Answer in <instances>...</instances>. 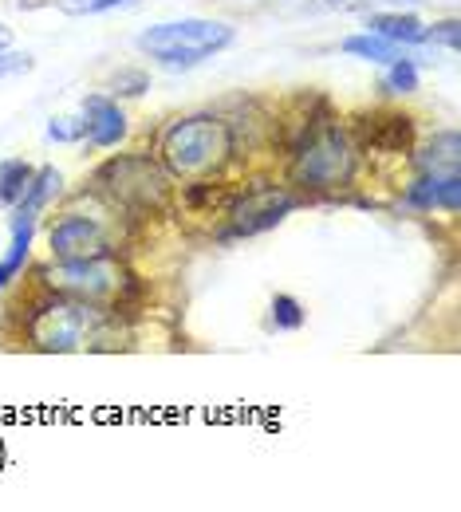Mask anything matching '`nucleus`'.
Instances as JSON below:
<instances>
[{
	"mask_svg": "<svg viewBox=\"0 0 461 512\" xmlns=\"http://www.w3.org/2000/svg\"><path fill=\"white\" fill-rule=\"evenodd\" d=\"M158 154L170 178H205L233 158V130L213 115H190L162 134Z\"/></svg>",
	"mask_w": 461,
	"mask_h": 512,
	"instance_id": "f257e3e1",
	"label": "nucleus"
},
{
	"mask_svg": "<svg viewBox=\"0 0 461 512\" xmlns=\"http://www.w3.org/2000/svg\"><path fill=\"white\" fill-rule=\"evenodd\" d=\"M95 190L134 217H150L170 197V174L150 154H119L95 170Z\"/></svg>",
	"mask_w": 461,
	"mask_h": 512,
	"instance_id": "f03ea898",
	"label": "nucleus"
},
{
	"mask_svg": "<svg viewBox=\"0 0 461 512\" xmlns=\"http://www.w3.org/2000/svg\"><path fill=\"white\" fill-rule=\"evenodd\" d=\"M229 44H233V28L221 20H201V16L154 24L138 36V52H146L162 67H198L213 60L217 52H225Z\"/></svg>",
	"mask_w": 461,
	"mask_h": 512,
	"instance_id": "7ed1b4c3",
	"label": "nucleus"
},
{
	"mask_svg": "<svg viewBox=\"0 0 461 512\" xmlns=\"http://www.w3.org/2000/svg\"><path fill=\"white\" fill-rule=\"evenodd\" d=\"M355 146L339 123L308 127L292 150V182L304 190H335L355 178Z\"/></svg>",
	"mask_w": 461,
	"mask_h": 512,
	"instance_id": "20e7f679",
	"label": "nucleus"
},
{
	"mask_svg": "<svg viewBox=\"0 0 461 512\" xmlns=\"http://www.w3.org/2000/svg\"><path fill=\"white\" fill-rule=\"evenodd\" d=\"M99 320L103 316H99L95 304L60 292V296L36 304V312L28 320V335H32V343L40 351H79L91 339V331H95Z\"/></svg>",
	"mask_w": 461,
	"mask_h": 512,
	"instance_id": "39448f33",
	"label": "nucleus"
},
{
	"mask_svg": "<svg viewBox=\"0 0 461 512\" xmlns=\"http://www.w3.org/2000/svg\"><path fill=\"white\" fill-rule=\"evenodd\" d=\"M44 276L52 280L56 292L75 296V300H87V304H103V300H115L119 304L123 288L134 284V276H127L123 264L111 260V253L91 256V260H64V264H56Z\"/></svg>",
	"mask_w": 461,
	"mask_h": 512,
	"instance_id": "423d86ee",
	"label": "nucleus"
},
{
	"mask_svg": "<svg viewBox=\"0 0 461 512\" xmlns=\"http://www.w3.org/2000/svg\"><path fill=\"white\" fill-rule=\"evenodd\" d=\"M300 201L284 190H253L229 209V233L225 237H257L264 229H276Z\"/></svg>",
	"mask_w": 461,
	"mask_h": 512,
	"instance_id": "0eeeda50",
	"label": "nucleus"
},
{
	"mask_svg": "<svg viewBox=\"0 0 461 512\" xmlns=\"http://www.w3.org/2000/svg\"><path fill=\"white\" fill-rule=\"evenodd\" d=\"M48 245H52V256H56L60 264H64V260H91V256L111 253V233H107L95 217L64 213V217L52 225Z\"/></svg>",
	"mask_w": 461,
	"mask_h": 512,
	"instance_id": "6e6552de",
	"label": "nucleus"
},
{
	"mask_svg": "<svg viewBox=\"0 0 461 512\" xmlns=\"http://www.w3.org/2000/svg\"><path fill=\"white\" fill-rule=\"evenodd\" d=\"M359 142L363 150H375V154H406L414 146V119L398 111L367 115L359 119Z\"/></svg>",
	"mask_w": 461,
	"mask_h": 512,
	"instance_id": "1a4fd4ad",
	"label": "nucleus"
},
{
	"mask_svg": "<svg viewBox=\"0 0 461 512\" xmlns=\"http://www.w3.org/2000/svg\"><path fill=\"white\" fill-rule=\"evenodd\" d=\"M83 134H87V142L99 146V150L119 146V142L127 138V115H123V107H119L115 99L91 95V99L83 103Z\"/></svg>",
	"mask_w": 461,
	"mask_h": 512,
	"instance_id": "9d476101",
	"label": "nucleus"
},
{
	"mask_svg": "<svg viewBox=\"0 0 461 512\" xmlns=\"http://www.w3.org/2000/svg\"><path fill=\"white\" fill-rule=\"evenodd\" d=\"M367 32L391 40L398 48H414V44L426 40V24H422L418 16H410V12H375V16L367 20Z\"/></svg>",
	"mask_w": 461,
	"mask_h": 512,
	"instance_id": "9b49d317",
	"label": "nucleus"
},
{
	"mask_svg": "<svg viewBox=\"0 0 461 512\" xmlns=\"http://www.w3.org/2000/svg\"><path fill=\"white\" fill-rule=\"evenodd\" d=\"M32 237H36V217L16 213L12 217V245H8V256L0 260V288L24 272V260L32 253Z\"/></svg>",
	"mask_w": 461,
	"mask_h": 512,
	"instance_id": "f8f14e48",
	"label": "nucleus"
},
{
	"mask_svg": "<svg viewBox=\"0 0 461 512\" xmlns=\"http://www.w3.org/2000/svg\"><path fill=\"white\" fill-rule=\"evenodd\" d=\"M458 158H461V138L458 130H438L426 146V154H418V166L422 174H454L458 170Z\"/></svg>",
	"mask_w": 461,
	"mask_h": 512,
	"instance_id": "ddd939ff",
	"label": "nucleus"
},
{
	"mask_svg": "<svg viewBox=\"0 0 461 512\" xmlns=\"http://www.w3.org/2000/svg\"><path fill=\"white\" fill-rule=\"evenodd\" d=\"M60 186H64V178H60V170H56V166L36 170V174H32V182H28V190H24V197L16 201V213H24V217H40V209H44L48 201H56V197H60Z\"/></svg>",
	"mask_w": 461,
	"mask_h": 512,
	"instance_id": "4468645a",
	"label": "nucleus"
},
{
	"mask_svg": "<svg viewBox=\"0 0 461 512\" xmlns=\"http://www.w3.org/2000/svg\"><path fill=\"white\" fill-rule=\"evenodd\" d=\"M343 52L347 56H355V60H367V64H395L398 56H402V48L391 44V40H383V36H375V32H355V36H347L343 40Z\"/></svg>",
	"mask_w": 461,
	"mask_h": 512,
	"instance_id": "2eb2a0df",
	"label": "nucleus"
},
{
	"mask_svg": "<svg viewBox=\"0 0 461 512\" xmlns=\"http://www.w3.org/2000/svg\"><path fill=\"white\" fill-rule=\"evenodd\" d=\"M32 166L24 162V158H8V162H0V205H16L24 190H28V182H32Z\"/></svg>",
	"mask_w": 461,
	"mask_h": 512,
	"instance_id": "dca6fc26",
	"label": "nucleus"
},
{
	"mask_svg": "<svg viewBox=\"0 0 461 512\" xmlns=\"http://www.w3.org/2000/svg\"><path fill=\"white\" fill-rule=\"evenodd\" d=\"M383 91H387V95H414V91H418V64L406 60V56H398L395 64H387Z\"/></svg>",
	"mask_w": 461,
	"mask_h": 512,
	"instance_id": "f3484780",
	"label": "nucleus"
},
{
	"mask_svg": "<svg viewBox=\"0 0 461 512\" xmlns=\"http://www.w3.org/2000/svg\"><path fill=\"white\" fill-rule=\"evenodd\" d=\"M272 327H280V331H296V327H304V304L296 300V296H276L272 300Z\"/></svg>",
	"mask_w": 461,
	"mask_h": 512,
	"instance_id": "a211bd4d",
	"label": "nucleus"
},
{
	"mask_svg": "<svg viewBox=\"0 0 461 512\" xmlns=\"http://www.w3.org/2000/svg\"><path fill=\"white\" fill-rule=\"evenodd\" d=\"M434 197H438V209L458 213V205H461V170H454V174H438V178H434Z\"/></svg>",
	"mask_w": 461,
	"mask_h": 512,
	"instance_id": "6ab92c4d",
	"label": "nucleus"
},
{
	"mask_svg": "<svg viewBox=\"0 0 461 512\" xmlns=\"http://www.w3.org/2000/svg\"><path fill=\"white\" fill-rule=\"evenodd\" d=\"M422 44H446L450 52L458 48V20H442L434 28H426V40Z\"/></svg>",
	"mask_w": 461,
	"mask_h": 512,
	"instance_id": "aec40b11",
	"label": "nucleus"
},
{
	"mask_svg": "<svg viewBox=\"0 0 461 512\" xmlns=\"http://www.w3.org/2000/svg\"><path fill=\"white\" fill-rule=\"evenodd\" d=\"M150 87L146 71H119L115 75V95H142Z\"/></svg>",
	"mask_w": 461,
	"mask_h": 512,
	"instance_id": "412c9836",
	"label": "nucleus"
},
{
	"mask_svg": "<svg viewBox=\"0 0 461 512\" xmlns=\"http://www.w3.org/2000/svg\"><path fill=\"white\" fill-rule=\"evenodd\" d=\"M28 67H32V56L0 48V79H12V75H20V71H28Z\"/></svg>",
	"mask_w": 461,
	"mask_h": 512,
	"instance_id": "4be33fe9",
	"label": "nucleus"
},
{
	"mask_svg": "<svg viewBox=\"0 0 461 512\" xmlns=\"http://www.w3.org/2000/svg\"><path fill=\"white\" fill-rule=\"evenodd\" d=\"M83 134V123H75V119H52V127H48V138L52 142H71V138H79Z\"/></svg>",
	"mask_w": 461,
	"mask_h": 512,
	"instance_id": "5701e85b",
	"label": "nucleus"
},
{
	"mask_svg": "<svg viewBox=\"0 0 461 512\" xmlns=\"http://www.w3.org/2000/svg\"><path fill=\"white\" fill-rule=\"evenodd\" d=\"M127 0H64L67 12H107V8H119Z\"/></svg>",
	"mask_w": 461,
	"mask_h": 512,
	"instance_id": "b1692460",
	"label": "nucleus"
},
{
	"mask_svg": "<svg viewBox=\"0 0 461 512\" xmlns=\"http://www.w3.org/2000/svg\"><path fill=\"white\" fill-rule=\"evenodd\" d=\"M320 8H347V4H363V0H316Z\"/></svg>",
	"mask_w": 461,
	"mask_h": 512,
	"instance_id": "393cba45",
	"label": "nucleus"
},
{
	"mask_svg": "<svg viewBox=\"0 0 461 512\" xmlns=\"http://www.w3.org/2000/svg\"><path fill=\"white\" fill-rule=\"evenodd\" d=\"M8 44H12V32H8L4 24H0V48H8Z\"/></svg>",
	"mask_w": 461,
	"mask_h": 512,
	"instance_id": "a878e982",
	"label": "nucleus"
}]
</instances>
